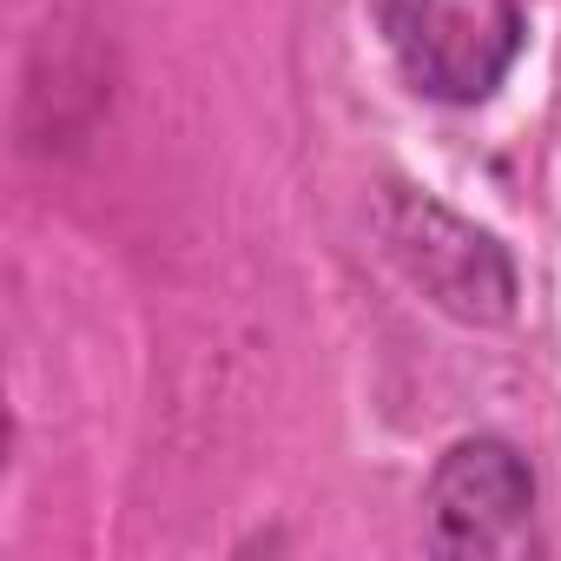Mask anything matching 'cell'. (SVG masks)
<instances>
[{
  "label": "cell",
  "instance_id": "cell-1",
  "mask_svg": "<svg viewBox=\"0 0 561 561\" xmlns=\"http://www.w3.org/2000/svg\"><path fill=\"white\" fill-rule=\"evenodd\" d=\"M370 218H377V244L390 251V264L443 318L476 324V331H495L515 318V298H522L515 264L482 225H469L462 211H449L443 198L416 185H383Z\"/></svg>",
  "mask_w": 561,
  "mask_h": 561
},
{
  "label": "cell",
  "instance_id": "cell-3",
  "mask_svg": "<svg viewBox=\"0 0 561 561\" xmlns=\"http://www.w3.org/2000/svg\"><path fill=\"white\" fill-rule=\"evenodd\" d=\"M535 515V469L502 436H462L430 469V528L449 554H502Z\"/></svg>",
  "mask_w": 561,
  "mask_h": 561
},
{
  "label": "cell",
  "instance_id": "cell-2",
  "mask_svg": "<svg viewBox=\"0 0 561 561\" xmlns=\"http://www.w3.org/2000/svg\"><path fill=\"white\" fill-rule=\"evenodd\" d=\"M397 73L436 106H482L522 60V0H370Z\"/></svg>",
  "mask_w": 561,
  "mask_h": 561
}]
</instances>
